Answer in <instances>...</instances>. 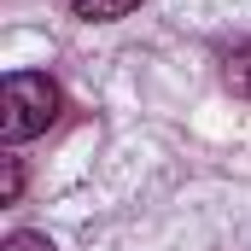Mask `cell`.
Segmentation results:
<instances>
[{"label":"cell","instance_id":"obj_1","mask_svg":"<svg viewBox=\"0 0 251 251\" xmlns=\"http://www.w3.org/2000/svg\"><path fill=\"white\" fill-rule=\"evenodd\" d=\"M59 88H53V76H35V70H12L6 76V88H0V134H6V146H24V140H35V134H47V128L59 123Z\"/></svg>","mask_w":251,"mask_h":251},{"label":"cell","instance_id":"obj_2","mask_svg":"<svg viewBox=\"0 0 251 251\" xmlns=\"http://www.w3.org/2000/svg\"><path fill=\"white\" fill-rule=\"evenodd\" d=\"M134 6H140V0H70V12H76L82 24H117Z\"/></svg>","mask_w":251,"mask_h":251},{"label":"cell","instance_id":"obj_3","mask_svg":"<svg viewBox=\"0 0 251 251\" xmlns=\"http://www.w3.org/2000/svg\"><path fill=\"white\" fill-rule=\"evenodd\" d=\"M222 76H228V94H240V100L251 105V41L228 53V70H222Z\"/></svg>","mask_w":251,"mask_h":251},{"label":"cell","instance_id":"obj_4","mask_svg":"<svg viewBox=\"0 0 251 251\" xmlns=\"http://www.w3.org/2000/svg\"><path fill=\"white\" fill-rule=\"evenodd\" d=\"M18 193H24V164L0 158V204H18Z\"/></svg>","mask_w":251,"mask_h":251},{"label":"cell","instance_id":"obj_5","mask_svg":"<svg viewBox=\"0 0 251 251\" xmlns=\"http://www.w3.org/2000/svg\"><path fill=\"white\" fill-rule=\"evenodd\" d=\"M0 251H53V240H47V234L18 228V234H6V246H0Z\"/></svg>","mask_w":251,"mask_h":251}]
</instances>
